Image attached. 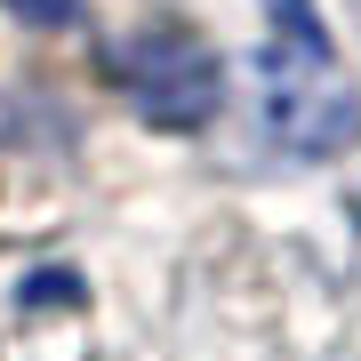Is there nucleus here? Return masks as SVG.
I'll list each match as a JSON object with an SVG mask.
<instances>
[{
	"mask_svg": "<svg viewBox=\"0 0 361 361\" xmlns=\"http://www.w3.org/2000/svg\"><path fill=\"white\" fill-rule=\"evenodd\" d=\"M257 97H265V129L281 153L322 161L353 137V80L337 65L313 0H265V65H257Z\"/></svg>",
	"mask_w": 361,
	"mask_h": 361,
	"instance_id": "1",
	"label": "nucleus"
},
{
	"mask_svg": "<svg viewBox=\"0 0 361 361\" xmlns=\"http://www.w3.org/2000/svg\"><path fill=\"white\" fill-rule=\"evenodd\" d=\"M16 16H25V25H73L80 16V0H8Z\"/></svg>",
	"mask_w": 361,
	"mask_h": 361,
	"instance_id": "3",
	"label": "nucleus"
},
{
	"mask_svg": "<svg viewBox=\"0 0 361 361\" xmlns=\"http://www.w3.org/2000/svg\"><path fill=\"white\" fill-rule=\"evenodd\" d=\"M121 73H129V97H137V113L153 129H201L217 113V97H225V73L209 56V40H193L185 25L137 32L129 56H121Z\"/></svg>",
	"mask_w": 361,
	"mask_h": 361,
	"instance_id": "2",
	"label": "nucleus"
},
{
	"mask_svg": "<svg viewBox=\"0 0 361 361\" xmlns=\"http://www.w3.org/2000/svg\"><path fill=\"white\" fill-rule=\"evenodd\" d=\"M353 233H361V209H353Z\"/></svg>",
	"mask_w": 361,
	"mask_h": 361,
	"instance_id": "4",
	"label": "nucleus"
}]
</instances>
